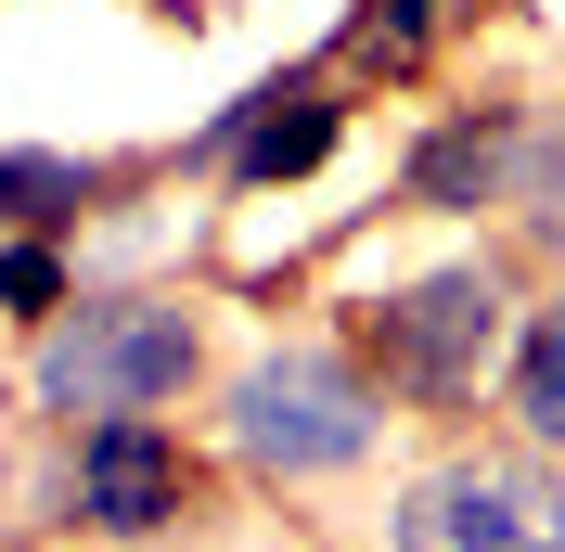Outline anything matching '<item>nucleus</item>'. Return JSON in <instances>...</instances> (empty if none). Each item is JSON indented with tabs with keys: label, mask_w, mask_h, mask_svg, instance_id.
I'll return each instance as SVG.
<instances>
[{
	"label": "nucleus",
	"mask_w": 565,
	"mask_h": 552,
	"mask_svg": "<svg viewBox=\"0 0 565 552\" xmlns=\"http://www.w3.org/2000/svg\"><path fill=\"white\" fill-rule=\"evenodd\" d=\"M386 385L348 335H270L257 360L218 373V449L245 488H334L386 449Z\"/></svg>",
	"instance_id": "f257e3e1"
},
{
	"label": "nucleus",
	"mask_w": 565,
	"mask_h": 552,
	"mask_svg": "<svg viewBox=\"0 0 565 552\" xmlns=\"http://www.w3.org/2000/svg\"><path fill=\"white\" fill-rule=\"evenodd\" d=\"M206 385V309L168 283H77L65 309L26 335V412L65 437L90 412H180Z\"/></svg>",
	"instance_id": "f03ea898"
},
{
	"label": "nucleus",
	"mask_w": 565,
	"mask_h": 552,
	"mask_svg": "<svg viewBox=\"0 0 565 552\" xmlns=\"http://www.w3.org/2000/svg\"><path fill=\"white\" fill-rule=\"evenodd\" d=\"M348 347L373 360V385H386V399L462 424L476 399H489L501 347H514V257H437V270L386 283V296L348 321Z\"/></svg>",
	"instance_id": "7ed1b4c3"
},
{
	"label": "nucleus",
	"mask_w": 565,
	"mask_h": 552,
	"mask_svg": "<svg viewBox=\"0 0 565 552\" xmlns=\"http://www.w3.org/2000/svg\"><path fill=\"white\" fill-rule=\"evenodd\" d=\"M193 501H206V463H193V437H180L168 412H90V424H65L52 527H77V540H104V552H154V540L193 527Z\"/></svg>",
	"instance_id": "20e7f679"
},
{
	"label": "nucleus",
	"mask_w": 565,
	"mask_h": 552,
	"mask_svg": "<svg viewBox=\"0 0 565 552\" xmlns=\"http://www.w3.org/2000/svg\"><path fill=\"white\" fill-rule=\"evenodd\" d=\"M386 552H565V476L553 449H437L386 501Z\"/></svg>",
	"instance_id": "39448f33"
},
{
	"label": "nucleus",
	"mask_w": 565,
	"mask_h": 552,
	"mask_svg": "<svg viewBox=\"0 0 565 552\" xmlns=\"http://www.w3.org/2000/svg\"><path fill=\"white\" fill-rule=\"evenodd\" d=\"M527 129H540V116H527V104H501V91H489V104L424 116L412 155H398V206H412V219H489V206H514Z\"/></svg>",
	"instance_id": "423d86ee"
},
{
	"label": "nucleus",
	"mask_w": 565,
	"mask_h": 552,
	"mask_svg": "<svg viewBox=\"0 0 565 552\" xmlns=\"http://www.w3.org/2000/svg\"><path fill=\"white\" fill-rule=\"evenodd\" d=\"M348 129H360V104L334 91V52H321V65L296 77V91H282V104L257 116V129L232 141L206 180L232 193V206H270V193H296V180H321V168H334V141H348Z\"/></svg>",
	"instance_id": "0eeeda50"
},
{
	"label": "nucleus",
	"mask_w": 565,
	"mask_h": 552,
	"mask_svg": "<svg viewBox=\"0 0 565 552\" xmlns=\"http://www.w3.org/2000/svg\"><path fill=\"white\" fill-rule=\"evenodd\" d=\"M129 155H65V141H0V232H77L129 193Z\"/></svg>",
	"instance_id": "6e6552de"
},
{
	"label": "nucleus",
	"mask_w": 565,
	"mask_h": 552,
	"mask_svg": "<svg viewBox=\"0 0 565 552\" xmlns=\"http://www.w3.org/2000/svg\"><path fill=\"white\" fill-rule=\"evenodd\" d=\"M501 424L565 463V270H553L540 309H514V347H501Z\"/></svg>",
	"instance_id": "1a4fd4ad"
},
{
	"label": "nucleus",
	"mask_w": 565,
	"mask_h": 552,
	"mask_svg": "<svg viewBox=\"0 0 565 552\" xmlns=\"http://www.w3.org/2000/svg\"><path fill=\"white\" fill-rule=\"evenodd\" d=\"M437 26H450V0H348L334 65H360V77H412L424 52H437Z\"/></svg>",
	"instance_id": "9d476101"
},
{
	"label": "nucleus",
	"mask_w": 565,
	"mask_h": 552,
	"mask_svg": "<svg viewBox=\"0 0 565 552\" xmlns=\"http://www.w3.org/2000/svg\"><path fill=\"white\" fill-rule=\"evenodd\" d=\"M514 244L565 270V116L527 129V168H514Z\"/></svg>",
	"instance_id": "9b49d317"
},
{
	"label": "nucleus",
	"mask_w": 565,
	"mask_h": 552,
	"mask_svg": "<svg viewBox=\"0 0 565 552\" xmlns=\"http://www.w3.org/2000/svg\"><path fill=\"white\" fill-rule=\"evenodd\" d=\"M77 296V257H65V232H0V321H52Z\"/></svg>",
	"instance_id": "f8f14e48"
}]
</instances>
